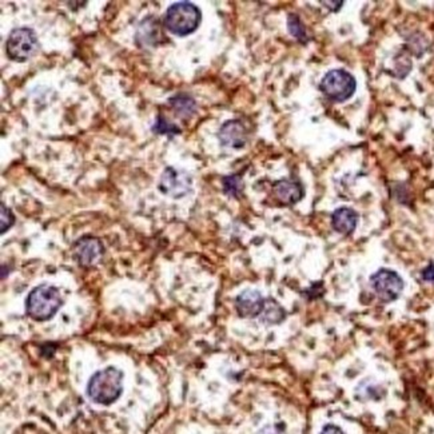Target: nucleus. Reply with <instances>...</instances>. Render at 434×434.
I'll use <instances>...</instances> for the list:
<instances>
[{"instance_id":"obj_5","label":"nucleus","mask_w":434,"mask_h":434,"mask_svg":"<svg viewBox=\"0 0 434 434\" xmlns=\"http://www.w3.org/2000/svg\"><path fill=\"white\" fill-rule=\"evenodd\" d=\"M357 83L352 74L345 70L329 71L319 83V90L336 102H345L355 93Z\"/></svg>"},{"instance_id":"obj_9","label":"nucleus","mask_w":434,"mask_h":434,"mask_svg":"<svg viewBox=\"0 0 434 434\" xmlns=\"http://www.w3.org/2000/svg\"><path fill=\"white\" fill-rule=\"evenodd\" d=\"M235 307L241 317H259L265 307V299L257 290L247 289L236 297Z\"/></svg>"},{"instance_id":"obj_15","label":"nucleus","mask_w":434,"mask_h":434,"mask_svg":"<svg viewBox=\"0 0 434 434\" xmlns=\"http://www.w3.org/2000/svg\"><path fill=\"white\" fill-rule=\"evenodd\" d=\"M158 35H159V23H158V21H155L154 18L150 16V18L144 19L139 25L137 39L139 42H144L146 46H147V45H152V42H154L158 38Z\"/></svg>"},{"instance_id":"obj_12","label":"nucleus","mask_w":434,"mask_h":434,"mask_svg":"<svg viewBox=\"0 0 434 434\" xmlns=\"http://www.w3.org/2000/svg\"><path fill=\"white\" fill-rule=\"evenodd\" d=\"M274 193L277 198L285 205H294L304 197V188L294 181L282 179L274 183Z\"/></svg>"},{"instance_id":"obj_8","label":"nucleus","mask_w":434,"mask_h":434,"mask_svg":"<svg viewBox=\"0 0 434 434\" xmlns=\"http://www.w3.org/2000/svg\"><path fill=\"white\" fill-rule=\"evenodd\" d=\"M74 258L83 268L95 265L105 253L102 242L94 236H83L74 245Z\"/></svg>"},{"instance_id":"obj_6","label":"nucleus","mask_w":434,"mask_h":434,"mask_svg":"<svg viewBox=\"0 0 434 434\" xmlns=\"http://www.w3.org/2000/svg\"><path fill=\"white\" fill-rule=\"evenodd\" d=\"M193 181L186 171L176 167H167L162 173L158 188L159 191L174 200L188 195L191 191Z\"/></svg>"},{"instance_id":"obj_1","label":"nucleus","mask_w":434,"mask_h":434,"mask_svg":"<svg viewBox=\"0 0 434 434\" xmlns=\"http://www.w3.org/2000/svg\"><path fill=\"white\" fill-rule=\"evenodd\" d=\"M123 373L117 367L108 366L96 372L90 378L87 385V394L95 404L111 405L115 402L123 390Z\"/></svg>"},{"instance_id":"obj_18","label":"nucleus","mask_w":434,"mask_h":434,"mask_svg":"<svg viewBox=\"0 0 434 434\" xmlns=\"http://www.w3.org/2000/svg\"><path fill=\"white\" fill-rule=\"evenodd\" d=\"M153 131L155 134H159V135H170V137L178 135V134L182 132L178 126L173 125L171 122H169L162 114L156 118L155 125L153 126Z\"/></svg>"},{"instance_id":"obj_13","label":"nucleus","mask_w":434,"mask_h":434,"mask_svg":"<svg viewBox=\"0 0 434 434\" xmlns=\"http://www.w3.org/2000/svg\"><path fill=\"white\" fill-rule=\"evenodd\" d=\"M170 106L176 111V115L182 119H188L195 113V101L188 94H178L169 101Z\"/></svg>"},{"instance_id":"obj_4","label":"nucleus","mask_w":434,"mask_h":434,"mask_svg":"<svg viewBox=\"0 0 434 434\" xmlns=\"http://www.w3.org/2000/svg\"><path fill=\"white\" fill-rule=\"evenodd\" d=\"M39 50V40L35 31L28 27L15 28L6 42L7 57L13 62H25L33 58Z\"/></svg>"},{"instance_id":"obj_2","label":"nucleus","mask_w":434,"mask_h":434,"mask_svg":"<svg viewBox=\"0 0 434 434\" xmlns=\"http://www.w3.org/2000/svg\"><path fill=\"white\" fill-rule=\"evenodd\" d=\"M202 13L200 8L190 1H178L164 13V27L176 36H188L200 27Z\"/></svg>"},{"instance_id":"obj_7","label":"nucleus","mask_w":434,"mask_h":434,"mask_svg":"<svg viewBox=\"0 0 434 434\" xmlns=\"http://www.w3.org/2000/svg\"><path fill=\"white\" fill-rule=\"evenodd\" d=\"M372 287L378 298L384 302H392L397 299L404 290V281L396 271L381 269L370 278Z\"/></svg>"},{"instance_id":"obj_14","label":"nucleus","mask_w":434,"mask_h":434,"mask_svg":"<svg viewBox=\"0 0 434 434\" xmlns=\"http://www.w3.org/2000/svg\"><path fill=\"white\" fill-rule=\"evenodd\" d=\"M259 317H261V322L262 324L274 325V324L282 322L283 318L286 317V313L282 309V306L280 304H277L274 299H266L263 312L261 313Z\"/></svg>"},{"instance_id":"obj_19","label":"nucleus","mask_w":434,"mask_h":434,"mask_svg":"<svg viewBox=\"0 0 434 434\" xmlns=\"http://www.w3.org/2000/svg\"><path fill=\"white\" fill-rule=\"evenodd\" d=\"M0 209H1V219H0V233L4 234L10 227H11L13 222H15V217L12 214L11 210L8 207H6L4 203L0 205Z\"/></svg>"},{"instance_id":"obj_21","label":"nucleus","mask_w":434,"mask_h":434,"mask_svg":"<svg viewBox=\"0 0 434 434\" xmlns=\"http://www.w3.org/2000/svg\"><path fill=\"white\" fill-rule=\"evenodd\" d=\"M321 434H345V432L338 428V426H336V425H326L324 429H322V432Z\"/></svg>"},{"instance_id":"obj_16","label":"nucleus","mask_w":434,"mask_h":434,"mask_svg":"<svg viewBox=\"0 0 434 434\" xmlns=\"http://www.w3.org/2000/svg\"><path fill=\"white\" fill-rule=\"evenodd\" d=\"M222 185L223 191L233 198H238L244 190V182L239 176H224Z\"/></svg>"},{"instance_id":"obj_17","label":"nucleus","mask_w":434,"mask_h":434,"mask_svg":"<svg viewBox=\"0 0 434 434\" xmlns=\"http://www.w3.org/2000/svg\"><path fill=\"white\" fill-rule=\"evenodd\" d=\"M287 28H289V33H290L297 40H299V42H302V43H306V42H307V34H306L305 25L302 24L301 19H299L297 15H294V13H290V15H289V18H287Z\"/></svg>"},{"instance_id":"obj_3","label":"nucleus","mask_w":434,"mask_h":434,"mask_svg":"<svg viewBox=\"0 0 434 434\" xmlns=\"http://www.w3.org/2000/svg\"><path fill=\"white\" fill-rule=\"evenodd\" d=\"M62 304V295L57 287L40 285L28 294L25 299V312L28 317L43 322L54 317Z\"/></svg>"},{"instance_id":"obj_20","label":"nucleus","mask_w":434,"mask_h":434,"mask_svg":"<svg viewBox=\"0 0 434 434\" xmlns=\"http://www.w3.org/2000/svg\"><path fill=\"white\" fill-rule=\"evenodd\" d=\"M423 278L425 281L434 282V263H430V265L423 271Z\"/></svg>"},{"instance_id":"obj_11","label":"nucleus","mask_w":434,"mask_h":434,"mask_svg":"<svg viewBox=\"0 0 434 434\" xmlns=\"http://www.w3.org/2000/svg\"><path fill=\"white\" fill-rule=\"evenodd\" d=\"M358 223L357 212L349 207H340L331 215V226L340 234H352Z\"/></svg>"},{"instance_id":"obj_10","label":"nucleus","mask_w":434,"mask_h":434,"mask_svg":"<svg viewBox=\"0 0 434 434\" xmlns=\"http://www.w3.org/2000/svg\"><path fill=\"white\" fill-rule=\"evenodd\" d=\"M218 138L221 144L224 147H232V149H242L247 141V132L245 126L239 120H227L224 122L219 132Z\"/></svg>"}]
</instances>
